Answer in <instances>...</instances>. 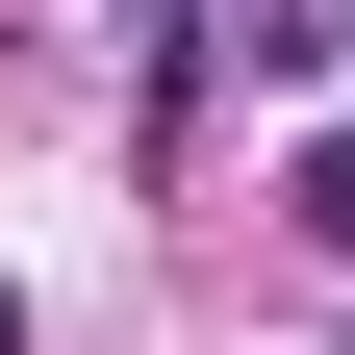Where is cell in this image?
<instances>
[{"label":"cell","mask_w":355,"mask_h":355,"mask_svg":"<svg viewBox=\"0 0 355 355\" xmlns=\"http://www.w3.org/2000/svg\"><path fill=\"white\" fill-rule=\"evenodd\" d=\"M279 229H304V254H355V127H304V178H279Z\"/></svg>","instance_id":"1"},{"label":"cell","mask_w":355,"mask_h":355,"mask_svg":"<svg viewBox=\"0 0 355 355\" xmlns=\"http://www.w3.org/2000/svg\"><path fill=\"white\" fill-rule=\"evenodd\" d=\"M254 26H279V51H304V76H330V51H355V0H254Z\"/></svg>","instance_id":"2"},{"label":"cell","mask_w":355,"mask_h":355,"mask_svg":"<svg viewBox=\"0 0 355 355\" xmlns=\"http://www.w3.org/2000/svg\"><path fill=\"white\" fill-rule=\"evenodd\" d=\"M0 355H26V304H0Z\"/></svg>","instance_id":"3"}]
</instances>
